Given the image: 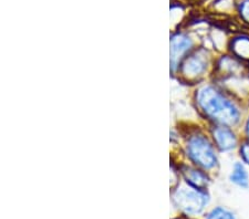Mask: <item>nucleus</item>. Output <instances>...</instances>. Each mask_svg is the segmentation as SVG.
I'll return each instance as SVG.
<instances>
[{
    "label": "nucleus",
    "mask_w": 249,
    "mask_h": 219,
    "mask_svg": "<svg viewBox=\"0 0 249 219\" xmlns=\"http://www.w3.org/2000/svg\"><path fill=\"white\" fill-rule=\"evenodd\" d=\"M197 104L212 121L225 126H234L240 119V112L230 99L216 87L205 85L196 94Z\"/></svg>",
    "instance_id": "obj_1"
},
{
    "label": "nucleus",
    "mask_w": 249,
    "mask_h": 219,
    "mask_svg": "<svg viewBox=\"0 0 249 219\" xmlns=\"http://www.w3.org/2000/svg\"><path fill=\"white\" fill-rule=\"evenodd\" d=\"M187 154L196 165L203 169H213L217 166V156L212 143L203 135H193L187 143Z\"/></svg>",
    "instance_id": "obj_2"
},
{
    "label": "nucleus",
    "mask_w": 249,
    "mask_h": 219,
    "mask_svg": "<svg viewBox=\"0 0 249 219\" xmlns=\"http://www.w3.org/2000/svg\"><path fill=\"white\" fill-rule=\"evenodd\" d=\"M173 202L184 213L199 214L208 202L207 194L193 186H180L173 194Z\"/></svg>",
    "instance_id": "obj_3"
},
{
    "label": "nucleus",
    "mask_w": 249,
    "mask_h": 219,
    "mask_svg": "<svg viewBox=\"0 0 249 219\" xmlns=\"http://www.w3.org/2000/svg\"><path fill=\"white\" fill-rule=\"evenodd\" d=\"M206 51L199 50L188 57L182 65V73L188 79H195L202 75L207 69Z\"/></svg>",
    "instance_id": "obj_4"
},
{
    "label": "nucleus",
    "mask_w": 249,
    "mask_h": 219,
    "mask_svg": "<svg viewBox=\"0 0 249 219\" xmlns=\"http://www.w3.org/2000/svg\"><path fill=\"white\" fill-rule=\"evenodd\" d=\"M193 41L185 34H175L171 39V67L173 71L178 69L180 61L192 49Z\"/></svg>",
    "instance_id": "obj_5"
},
{
    "label": "nucleus",
    "mask_w": 249,
    "mask_h": 219,
    "mask_svg": "<svg viewBox=\"0 0 249 219\" xmlns=\"http://www.w3.org/2000/svg\"><path fill=\"white\" fill-rule=\"evenodd\" d=\"M213 137L215 144L222 152H228L234 150L237 145V138L230 126L219 125L213 130Z\"/></svg>",
    "instance_id": "obj_6"
},
{
    "label": "nucleus",
    "mask_w": 249,
    "mask_h": 219,
    "mask_svg": "<svg viewBox=\"0 0 249 219\" xmlns=\"http://www.w3.org/2000/svg\"><path fill=\"white\" fill-rule=\"evenodd\" d=\"M183 175L188 185L195 187L197 189L204 190L207 187L208 183H210L206 174H204L199 169L192 168V167H184Z\"/></svg>",
    "instance_id": "obj_7"
},
{
    "label": "nucleus",
    "mask_w": 249,
    "mask_h": 219,
    "mask_svg": "<svg viewBox=\"0 0 249 219\" xmlns=\"http://www.w3.org/2000/svg\"><path fill=\"white\" fill-rule=\"evenodd\" d=\"M231 51L237 58L243 60H249V38L238 37L231 41Z\"/></svg>",
    "instance_id": "obj_8"
},
{
    "label": "nucleus",
    "mask_w": 249,
    "mask_h": 219,
    "mask_svg": "<svg viewBox=\"0 0 249 219\" xmlns=\"http://www.w3.org/2000/svg\"><path fill=\"white\" fill-rule=\"evenodd\" d=\"M231 181L240 187H247L249 184L248 173L242 163H235L231 174Z\"/></svg>",
    "instance_id": "obj_9"
},
{
    "label": "nucleus",
    "mask_w": 249,
    "mask_h": 219,
    "mask_svg": "<svg viewBox=\"0 0 249 219\" xmlns=\"http://www.w3.org/2000/svg\"><path fill=\"white\" fill-rule=\"evenodd\" d=\"M207 219H235V217L228 210L222 208V207H217L212 210L207 216Z\"/></svg>",
    "instance_id": "obj_10"
},
{
    "label": "nucleus",
    "mask_w": 249,
    "mask_h": 219,
    "mask_svg": "<svg viewBox=\"0 0 249 219\" xmlns=\"http://www.w3.org/2000/svg\"><path fill=\"white\" fill-rule=\"evenodd\" d=\"M240 16L245 21L249 23V0H244L239 7Z\"/></svg>",
    "instance_id": "obj_11"
},
{
    "label": "nucleus",
    "mask_w": 249,
    "mask_h": 219,
    "mask_svg": "<svg viewBox=\"0 0 249 219\" xmlns=\"http://www.w3.org/2000/svg\"><path fill=\"white\" fill-rule=\"evenodd\" d=\"M240 155H242L244 162L249 165V142L244 143L240 147Z\"/></svg>",
    "instance_id": "obj_12"
},
{
    "label": "nucleus",
    "mask_w": 249,
    "mask_h": 219,
    "mask_svg": "<svg viewBox=\"0 0 249 219\" xmlns=\"http://www.w3.org/2000/svg\"><path fill=\"white\" fill-rule=\"evenodd\" d=\"M246 132H247V135H248V137H249V119H248L247 125H246Z\"/></svg>",
    "instance_id": "obj_13"
}]
</instances>
